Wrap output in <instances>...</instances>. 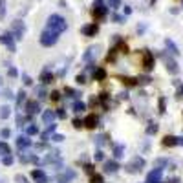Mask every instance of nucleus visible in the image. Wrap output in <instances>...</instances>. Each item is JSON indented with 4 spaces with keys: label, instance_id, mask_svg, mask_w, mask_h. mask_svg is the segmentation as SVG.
Listing matches in <instances>:
<instances>
[{
    "label": "nucleus",
    "instance_id": "nucleus-1",
    "mask_svg": "<svg viewBox=\"0 0 183 183\" xmlns=\"http://www.w3.org/2000/svg\"><path fill=\"white\" fill-rule=\"evenodd\" d=\"M0 15H4V0H0Z\"/></svg>",
    "mask_w": 183,
    "mask_h": 183
}]
</instances>
